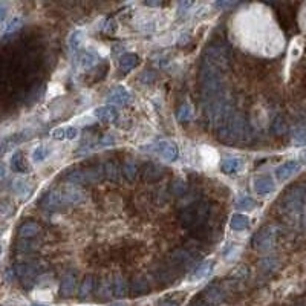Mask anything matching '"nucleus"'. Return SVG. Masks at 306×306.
<instances>
[{
    "mask_svg": "<svg viewBox=\"0 0 306 306\" xmlns=\"http://www.w3.org/2000/svg\"><path fill=\"white\" fill-rule=\"evenodd\" d=\"M12 190L17 196L22 197V199H28L31 193L34 191V184L28 181L26 178H17L12 184Z\"/></svg>",
    "mask_w": 306,
    "mask_h": 306,
    "instance_id": "obj_17",
    "label": "nucleus"
},
{
    "mask_svg": "<svg viewBox=\"0 0 306 306\" xmlns=\"http://www.w3.org/2000/svg\"><path fill=\"white\" fill-rule=\"evenodd\" d=\"M245 169V159L239 158V156H227L222 159L221 163V170L225 175H236V173H242Z\"/></svg>",
    "mask_w": 306,
    "mask_h": 306,
    "instance_id": "obj_13",
    "label": "nucleus"
},
{
    "mask_svg": "<svg viewBox=\"0 0 306 306\" xmlns=\"http://www.w3.org/2000/svg\"><path fill=\"white\" fill-rule=\"evenodd\" d=\"M103 172H104V178L109 179V181H114V183L120 181V170L114 163H106L103 166Z\"/></svg>",
    "mask_w": 306,
    "mask_h": 306,
    "instance_id": "obj_32",
    "label": "nucleus"
},
{
    "mask_svg": "<svg viewBox=\"0 0 306 306\" xmlns=\"http://www.w3.org/2000/svg\"><path fill=\"white\" fill-rule=\"evenodd\" d=\"M136 172H138V169H136L135 161H132V159H125V161H124V164H122V167H121V173L124 175V178L127 179V181H133L135 176H136Z\"/></svg>",
    "mask_w": 306,
    "mask_h": 306,
    "instance_id": "obj_30",
    "label": "nucleus"
},
{
    "mask_svg": "<svg viewBox=\"0 0 306 306\" xmlns=\"http://www.w3.org/2000/svg\"><path fill=\"white\" fill-rule=\"evenodd\" d=\"M114 28H115L114 20H111V22H107V25L104 26V31H106L107 34H114Z\"/></svg>",
    "mask_w": 306,
    "mask_h": 306,
    "instance_id": "obj_46",
    "label": "nucleus"
},
{
    "mask_svg": "<svg viewBox=\"0 0 306 306\" xmlns=\"http://www.w3.org/2000/svg\"><path fill=\"white\" fill-rule=\"evenodd\" d=\"M106 101L109 103V106H114V107L127 106L132 101V94L124 86H115L112 91L107 94Z\"/></svg>",
    "mask_w": 306,
    "mask_h": 306,
    "instance_id": "obj_8",
    "label": "nucleus"
},
{
    "mask_svg": "<svg viewBox=\"0 0 306 306\" xmlns=\"http://www.w3.org/2000/svg\"><path fill=\"white\" fill-rule=\"evenodd\" d=\"M104 178L103 166H97L89 170H75L66 176L67 183L72 185H81V184H95Z\"/></svg>",
    "mask_w": 306,
    "mask_h": 306,
    "instance_id": "obj_3",
    "label": "nucleus"
},
{
    "mask_svg": "<svg viewBox=\"0 0 306 306\" xmlns=\"http://www.w3.org/2000/svg\"><path fill=\"white\" fill-rule=\"evenodd\" d=\"M40 233V227L35 222H25L20 228H19V236L22 239H32Z\"/></svg>",
    "mask_w": 306,
    "mask_h": 306,
    "instance_id": "obj_24",
    "label": "nucleus"
},
{
    "mask_svg": "<svg viewBox=\"0 0 306 306\" xmlns=\"http://www.w3.org/2000/svg\"><path fill=\"white\" fill-rule=\"evenodd\" d=\"M187 191V184L184 183V179H175L172 184V193L176 196H183Z\"/></svg>",
    "mask_w": 306,
    "mask_h": 306,
    "instance_id": "obj_37",
    "label": "nucleus"
},
{
    "mask_svg": "<svg viewBox=\"0 0 306 306\" xmlns=\"http://www.w3.org/2000/svg\"><path fill=\"white\" fill-rule=\"evenodd\" d=\"M112 293L117 297H125L129 293V286L121 276H115L112 282Z\"/></svg>",
    "mask_w": 306,
    "mask_h": 306,
    "instance_id": "obj_26",
    "label": "nucleus"
},
{
    "mask_svg": "<svg viewBox=\"0 0 306 306\" xmlns=\"http://www.w3.org/2000/svg\"><path fill=\"white\" fill-rule=\"evenodd\" d=\"M37 273H39V268L35 263H20L15 266V274L19 276V279L25 285L32 283V280L37 279Z\"/></svg>",
    "mask_w": 306,
    "mask_h": 306,
    "instance_id": "obj_14",
    "label": "nucleus"
},
{
    "mask_svg": "<svg viewBox=\"0 0 306 306\" xmlns=\"http://www.w3.org/2000/svg\"><path fill=\"white\" fill-rule=\"evenodd\" d=\"M92 291H94V277L86 276L84 280L81 282V286H80V297L86 299V297H89V294H91Z\"/></svg>",
    "mask_w": 306,
    "mask_h": 306,
    "instance_id": "obj_33",
    "label": "nucleus"
},
{
    "mask_svg": "<svg viewBox=\"0 0 306 306\" xmlns=\"http://www.w3.org/2000/svg\"><path fill=\"white\" fill-rule=\"evenodd\" d=\"M236 3H233V2H218L216 3V6H221V8H233Z\"/></svg>",
    "mask_w": 306,
    "mask_h": 306,
    "instance_id": "obj_47",
    "label": "nucleus"
},
{
    "mask_svg": "<svg viewBox=\"0 0 306 306\" xmlns=\"http://www.w3.org/2000/svg\"><path fill=\"white\" fill-rule=\"evenodd\" d=\"M302 164L299 163V161H286V163H283L282 166H279L276 169V178L279 183H285L288 181V179H291L299 170H300Z\"/></svg>",
    "mask_w": 306,
    "mask_h": 306,
    "instance_id": "obj_12",
    "label": "nucleus"
},
{
    "mask_svg": "<svg viewBox=\"0 0 306 306\" xmlns=\"http://www.w3.org/2000/svg\"><path fill=\"white\" fill-rule=\"evenodd\" d=\"M282 208L288 216H302L306 208V188L305 187H294L288 191L283 197Z\"/></svg>",
    "mask_w": 306,
    "mask_h": 306,
    "instance_id": "obj_2",
    "label": "nucleus"
},
{
    "mask_svg": "<svg viewBox=\"0 0 306 306\" xmlns=\"http://www.w3.org/2000/svg\"><path fill=\"white\" fill-rule=\"evenodd\" d=\"M205 299H207V302H210V303H218V302H221L222 294H221V291L218 290V288H213V290H210V291L207 293Z\"/></svg>",
    "mask_w": 306,
    "mask_h": 306,
    "instance_id": "obj_38",
    "label": "nucleus"
},
{
    "mask_svg": "<svg viewBox=\"0 0 306 306\" xmlns=\"http://www.w3.org/2000/svg\"><path fill=\"white\" fill-rule=\"evenodd\" d=\"M111 291H112V286L107 283V280H103L101 282V288H100V291H98V294L101 296V297H109L111 296Z\"/></svg>",
    "mask_w": 306,
    "mask_h": 306,
    "instance_id": "obj_41",
    "label": "nucleus"
},
{
    "mask_svg": "<svg viewBox=\"0 0 306 306\" xmlns=\"http://www.w3.org/2000/svg\"><path fill=\"white\" fill-rule=\"evenodd\" d=\"M83 42H84V31L83 29H75L69 35V48L72 52H77L81 48Z\"/></svg>",
    "mask_w": 306,
    "mask_h": 306,
    "instance_id": "obj_29",
    "label": "nucleus"
},
{
    "mask_svg": "<svg viewBox=\"0 0 306 306\" xmlns=\"http://www.w3.org/2000/svg\"><path fill=\"white\" fill-rule=\"evenodd\" d=\"M2 306H12V305H2Z\"/></svg>",
    "mask_w": 306,
    "mask_h": 306,
    "instance_id": "obj_54",
    "label": "nucleus"
},
{
    "mask_svg": "<svg viewBox=\"0 0 306 306\" xmlns=\"http://www.w3.org/2000/svg\"><path fill=\"white\" fill-rule=\"evenodd\" d=\"M153 152L163 159L169 161V163H173V161L178 159V146L170 139H161L155 142Z\"/></svg>",
    "mask_w": 306,
    "mask_h": 306,
    "instance_id": "obj_7",
    "label": "nucleus"
},
{
    "mask_svg": "<svg viewBox=\"0 0 306 306\" xmlns=\"http://www.w3.org/2000/svg\"><path fill=\"white\" fill-rule=\"evenodd\" d=\"M111 306H127V305H125V303H114V305H111Z\"/></svg>",
    "mask_w": 306,
    "mask_h": 306,
    "instance_id": "obj_52",
    "label": "nucleus"
},
{
    "mask_svg": "<svg viewBox=\"0 0 306 306\" xmlns=\"http://www.w3.org/2000/svg\"><path fill=\"white\" fill-rule=\"evenodd\" d=\"M20 26H22V19H19V17H15V19H12V20L8 23L5 32H6V34H8V32H14V31L19 29Z\"/></svg>",
    "mask_w": 306,
    "mask_h": 306,
    "instance_id": "obj_40",
    "label": "nucleus"
},
{
    "mask_svg": "<svg viewBox=\"0 0 306 306\" xmlns=\"http://www.w3.org/2000/svg\"><path fill=\"white\" fill-rule=\"evenodd\" d=\"M256 201L253 199V197H249L246 194H242L238 197L236 201V208L238 210H242V211H249V210H254L256 208Z\"/></svg>",
    "mask_w": 306,
    "mask_h": 306,
    "instance_id": "obj_31",
    "label": "nucleus"
},
{
    "mask_svg": "<svg viewBox=\"0 0 306 306\" xmlns=\"http://www.w3.org/2000/svg\"><path fill=\"white\" fill-rule=\"evenodd\" d=\"M94 117L101 122H115L118 120V111L114 106H100L94 111Z\"/></svg>",
    "mask_w": 306,
    "mask_h": 306,
    "instance_id": "obj_15",
    "label": "nucleus"
},
{
    "mask_svg": "<svg viewBox=\"0 0 306 306\" xmlns=\"http://www.w3.org/2000/svg\"><path fill=\"white\" fill-rule=\"evenodd\" d=\"M114 142H115V139H114L111 135H106V136H103V138L100 139L98 146H101V147H107V146H112Z\"/></svg>",
    "mask_w": 306,
    "mask_h": 306,
    "instance_id": "obj_42",
    "label": "nucleus"
},
{
    "mask_svg": "<svg viewBox=\"0 0 306 306\" xmlns=\"http://www.w3.org/2000/svg\"><path fill=\"white\" fill-rule=\"evenodd\" d=\"M158 306H179V303L176 302V300H163V302H161Z\"/></svg>",
    "mask_w": 306,
    "mask_h": 306,
    "instance_id": "obj_45",
    "label": "nucleus"
},
{
    "mask_svg": "<svg viewBox=\"0 0 306 306\" xmlns=\"http://www.w3.org/2000/svg\"><path fill=\"white\" fill-rule=\"evenodd\" d=\"M208 216V208L204 204L194 205V207H188L181 213V221L184 224V227H197L202 222H205Z\"/></svg>",
    "mask_w": 306,
    "mask_h": 306,
    "instance_id": "obj_5",
    "label": "nucleus"
},
{
    "mask_svg": "<svg viewBox=\"0 0 306 306\" xmlns=\"http://www.w3.org/2000/svg\"><path fill=\"white\" fill-rule=\"evenodd\" d=\"M202 156L205 161H213V164L218 161V152H214L213 149H210L207 146H204V149H202Z\"/></svg>",
    "mask_w": 306,
    "mask_h": 306,
    "instance_id": "obj_39",
    "label": "nucleus"
},
{
    "mask_svg": "<svg viewBox=\"0 0 306 306\" xmlns=\"http://www.w3.org/2000/svg\"><path fill=\"white\" fill-rule=\"evenodd\" d=\"M77 290V279L74 274L67 273L63 279H61V283H60V294L63 297H69L75 293Z\"/></svg>",
    "mask_w": 306,
    "mask_h": 306,
    "instance_id": "obj_19",
    "label": "nucleus"
},
{
    "mask_svg": "<svg viewBox=\"0 0 306 306\" xmlns=\"http://www.w3.org/2000/svg\"><path fill=\"white\" fill-rule=\"evenodd\" d=\"M52 138L57 139V141H63V139H75L77 135H78V130L74 125H70V127H57L51 132Z\"/></svg>",
    "mask_w": 306,
    "mask_h": 306,
    "instance_id": "obj_21",
    "label": "nucleus"
},
{
    "mask_svg": "<svg viewBox=\"0 0 306 306\" xmlns=\"http://www.w3.org/2000/svg\"><path fill=\"white\" fill-rule=\"evenodd\" d=\"M146 5H149V6H159L161 3L159 2H147Z\"/></svg>",
    "mask_w": 306,
    "mask_h": 306,
    "instance_id": "obj_49",
    "label": "nucleus"
},
{
    "mask_svg": "<svg viewBox=\"0 0 306 306\" xmlns=\"http://www.w3.org/2000/svg\"><path fill=\"white\" fill-rule=\"evenodd\" d=\"M11 169L12 172L17 173H26L28 172V164L22 155V152H15L11 158Z\"/></svg>",
    "mask_w": 306,
    "mask_h": 306,
    "instance_id": "obj_27",
    "label": "nucleus"
},
{
    "mask_svg": "<svg viewBox=\"0 0 306 306\" xmlns=\"http://www.w3.org/2000/svg\"><path fill=\"white\" fill-rule=\"evenodd\" d=\"M130 291L135 296H141V294H146L149 291V282L146 280V277L138 276L132 280L130 283Z\"/></svg>",
    "mask_w": 306,
    "mask_h": 306,
    "instance_id": "obj_25",
    "label": "nucleus"
},
{
    "mask_svg": "<svg viewBox=\"0 0 306 306\" xmlns=\"http://www.w3.org/2000/svg\"><path fill=\"white\" fill-rule=\"evenodd\" d=\"M31 306H49V305H46V303H32Z\"/></svg>",
    "mask_w": 306,
    "mask_h": 306,
    "instance_id": "obj_51",
    "label": "nucleus"
},
{
    "mask_svg": "<svg viewBox=\"0 0 306 306\" xmlns=\"http://www.w3.org/2000/svg\"><path fill=\"white\" fill-rule=\"evenodd\" d=\"M293 142L296 146H306V127H297L293 132Z\"/></svg>",
    "mask_w": 306,
    "mask_h": 306,
    "instance_id": "obj_35",
    "label": "nucleus"
},
{
    "mask_svg": "<svg viewBox=\"0 0 306 306\" xmlns=\"http://www.w3.org/2000/svg\"><path fill=\"white\" fill-rule=\"evenodd\" d=\"M193 6V2H179V12L185 14Z\"/></svg>",
    "mask_w": 306,
    "mask_h": 306,
    "instance_id": "obj_43",
    "label": "nucleus"
},
{
    "mask_svg": "<svg viewBox=\"0 0 306 306\" xmlns=\"http://www.w3.org/2000/svg\"><path fill=\"white\" fill-rule=\"evenodd\" d=\"M5 178H6V169L2 163H0V183H2Z\"/></svg>",
    "mask_w": 306,
    "mask_h": 306,
    "instance_id": "obj_48",
    "label": "nucleus"
},
{
    "mask_svg": "<svg viewBox=\"0 0 306 306\" xmlns=\"http://www.w3.org/2000/svg\"><path fill=\"white\" fill-rule=\"evenodd\" d=\"M213 266H214V262H213V260H204L201 265L196 266L193 274L190 276V282H199V280L207 279V277L213 273Z\"/></svg>",
    "mask_w": 306,
    "mask_h": 306,
    "instance_id": "obj_18",
    "label": "nucleus"
},
{
    "mask_svg": "<svg viewBox=\"0 0 306 306\" xmlns=\"http://www.w3.org/2000/svg\"><path fill=\"white\" fill-rule=\"evenodd\" d=\"M193 117H194L193 107H191L188 103H184V104L178 109V120H179V121H191Z\"/></svg>",
    "mask_w": 306,
    "mask_h": 306,
    "instance_id": "obj_34",
    "label": "nucleus"
},
{
    "mask_svg": "<svg viewBox=\"0 0 306 306\" xmlns=\"http://www.w3.org/2000/svg\"><path fill=\"white\" fill-rule=\"evenodd\" d=\"M42 207L48 211H56V210H60L63 207H66V202L63 199V194L59 190H51L42 201Z\"/></svg>",
    "mask_w": 306,
    "mask_h": 306,
    "instance_id": "obj_11",
    "label": "nucleus"
},
{
    "mask_svg": "<svg viewBox=\"0 0 306 306\" xmlns=\"http://www.w3.org/2000/svg\"><path fill=\"white\" fill-rule=\"evenodd\" d=\"M253 188L257 196H268L276 190V183L269 175H259L253 179Z\"/></svg>",
    "mask_w": 306,
    "mask_h": 306,
    "instance_id": "obj_10",
    "label": "nucleus"
},
{
    "mask_svg": "<svg viewBox=\"0 0 306 306\" xmlns=\"http://www.w3.org/2000/svg\"><path fill=\"white\" fill-rule=\"evenodd\" d=\"M193 256L188 253L185 249H178L172 254V260L176 263V265H183V266H190L193 263Z\"/></svg>",
    "mask_w": 306,
    "mask_h": 306,
    "instance_id": "obj_28",
    "label": "nucleus"
},
{
    "mask_svg": "<svg viewBox=\"0 0 306 306\" xmlns=\"http://www.w3.org/2000/svg\"><path fill=\"white\" fill-rule=\"evenodd\" d=\"M196 306H205V305H202V303H201V305H196Z\"/></svg>",
    "mask_w": 306,
    "mask_h": 306,
    "instance_id": "obj_53",
    "label": "nucleus"
},
{
    "mask_svg": "<svg viewBox=\"0 0 306 306\" xmlns=\"http://www.w3.org/2000/svg\"><path fill=\"white\" fill-rule=\"evenodd\" d=\"M276 236H277V228L273 225H266L256 233L253 245L257 251H269L276 244Z\"/></svg>",
    "mask_w": 306,
    "mask_h": 306,
    "instance_id": "obj_6",
    "label": "nucleus"
},
{
    "mask_svg": "<svg viewBox=\"0 0 306 306\" xmlns=\"http://www.w3.org/2000/svg\"><path fill=\"white\" fill-rule=\"evenodd\" d=\"M138 64H139V57L133 52L122 54V56L120 57V60H118V67H120V70L122 72V74H129V72H132Z\"/></svg>",
    "mask_w": 306,
    "mask_h": 306,
    "instance_id": "obj_16",
    "label": "nucleus"
},
{
    "mask_svg": "<svg viewBox=\"0 0 306 306\" xmlns=\"http://www.w3.org/2000/svg\"><path fill=\"white\" fill-rule=\"evenodd\" d=\"M228 49L222 45H216V46H210L205 51V56H204V63L210 64L213 67H218L221 70H227L228 67Z\"/></svg>",
    "mask_w": 306,
    "mask_h": 306,
    "instance_id": "obj_4",
    "label": "nucleus"
},
{
    "mask_svg": "<svg viewBox=\"0 0 306 306\" xmlns=\"http://www.w3.org/2000/svg\"><path fill=\"white\" fill-rule=\"evenodd\" d=\"M60 191L63 194V199H64L66 205H78V204H83L86 201V193L78 185L66 184L64 187L60 188Z\"/></svg>",
    "mask_w": 306,
    "mask_h": 306,
    "instance_id": "obj_9",
    "label": "nucleus"
},
{
    "mask_svg": "<svg viewBox=\"0 0 306 306\" xmlns=\"http://www.w3.org/2000/svg\"><path fill=\"white\" fill-rule=\"evenodd\" d=\"M300 158H302V161H303V163H306V150L300 155Z\"/></svg>",
    "mask_w": 306,
    "mask_h": 306,
    "instance_id": "obj_50",
    "label": "nucleus"
},
{
    "mask_svg": "<svg viewBox=\"0 0 306 306\" xmlns=\"http://www.w3.org/2000/svg\"><path fill=\"white\" fill-rule=\"evenodd\" d=\"M48 155H49L48 147L37 146V147L34 149V152H32V161H34V163H42V161H45L48 158Z\"/></svg>",
    "mask_w": 306,
    "mask_h": 306,
    "instance_id": "obj_36",
    "label": "nucleus"
},
{
    "mask_svg": "<svg viewBox=\"0 0 306 306\" xmlns=\"http://www.w3.org/2000/svg\"><path fill=\"white\" fill-rule=\"evenodd\" d=\"M218 138L225 144L245 142L251 138V129L246 120L241 114L233 112L227 122L218 129Z\"/></svg>",
    "mask_w": 306,
    "mask_h": 306,
    "instance_id": "obj_1",
    "label": "nucleus"
},
{
    "mask_svg": "<svg viewBox=\"0 0 306 306\" xmlns=\"http://www.w3.org/2000/svg\"><path fill=\"white\" fill-rule=\"evenodd\" d=\"M230 227H231V230H235V231H245L249 227V219L242 213H236V214L231 216Z\"/></svg>",
    "mask_w": 306,
    "mask_h": 306,
    "instance_id": "obj_23",
    "label": "nucleus"
},
{
    "mask_svg": "<svg viewBox=\"0 0 306 306\" xmlns=\"http://www.w3.org/2000/svg\"><path fill=\"white\" fill-rule=\"evenodd\" d=\"M163 175H164V169L155 163H150L144 167V179H146V181H150V183L158 181Z\"/></svg>",
    "mask_w": 306,
    "mask_h": 306,
    "instance_id": "obj_22",
    "label": "nucleus"
},
{
    "mask_svg": "<svg viewBox=\"0 0 306 306\" xmlns=\"http://www.w3.org/2000/svg\"><path fill=\"white\" fill-rule=\"evenodd\" d=\"M6 14H8V5L3 3V2H0V22L5 20Z\"/></svg>",
    "mask_w": 306,
    "mask_h": 306,
    "instance_id": "obj_44",
    "label": "nucleus"
},
{
    "mask_svg": "<svg viewBox=\"0 0 306 306\" xmlns=\"http://www.w3.org/2000/svg\"><path fill=\"white\" fill-rule=\"evenodd\" d=\"M100 61V56L94 49H84L80 56V66L83 69H91Z\"/></svg>",
    "mask_w": 306,
    "mask_h": 306,
    "instance_id": "obj_20",
    "label": "nucleus"
}]
</instances>
